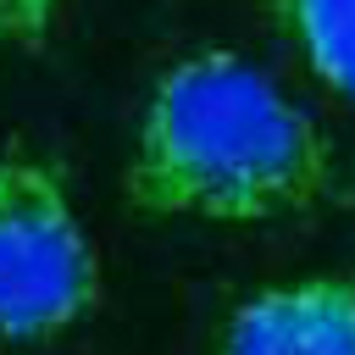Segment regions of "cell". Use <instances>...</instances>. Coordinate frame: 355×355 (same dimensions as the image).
Returning a JSON list of instances; mask_svg holds the SVG:
<instances>
[{"label":"cell","instance_id":"cell-1","mask_svg":"<svg viewBox=\"0 0 355 355\" xmlns=\"http://www.w3.org/2000/svg\"><path fill=\"white\" fill-rule=\"evenodd\" d=\"M128 205L161 222H277L338 194L344 161L322 122L227 44L178 55L144 94Z\"/></svg>","mask_w":355,"mask_h":355},{"label":"cell","instance_id":"cell-2","mask_svg":"<svg viewBox=\"0 0 355 355\" xmlns=\"http://www.w3.org/2000/svg\"><path fill=\"white\" fill-rule=\"evenodd\" d=\"M94 300L100 255L67 172L39 150H0V344H50Z\"/></svg>","mask_w":355,"mask_h":355},{"label":"cell","instance_id":"cell-3","mask_svg":"<svg viewBox=\"0 0 355 355\" xmlns=\"http://www.w3.org/2000/svg\"><path fill=\"white\" fill-rule=\"evenodd\" d=\"M216 355H355V277L311 272L244 294L216 327Z\"/></svg>","mask_w":355,"mask_h":355},{"label":"cell","instance_id":"cell-4","mask_svg":"<svg viewBox=\"0 0 355 355\" xmlns=\"http://www.w3.org/2000/svg\"><path fill=\"white\" fill-rule=\"evenodd\" d=\"M300 61L344 100H355V0H261Z\"/></svg>","mask_w":355,"mask_h":355},{"label":"cell","instance_id":"cell-5","mask_svg":"<svg viewBox=\"0 0 355 355\" xmlns=\"http://www.w3.org/2000/svg\"><path fill=\"white\" fill-rule=\"evenodd\" d=\"M72 0H0V50H39Z\"/></svg>","mask_w":355,"mask_h":355}]
</instances>
